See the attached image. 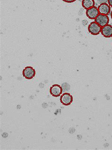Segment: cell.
<instances>
[{"label":"cell","instance_id":"cell-13","mask_svg":"<svg viewBox=\"0 0 112 150\" xmlns=\"http://www.w3.org/2000/svg\"><path fill=\"white\" fill-rule=\"evenodd\" d=\"M110 15H111V18H112V11H111V13H110Z\"/></svg>","mask_w":112,"mask_h":150},{"label":"cell","instance_id":"cell-8","mask_svg":"<svg viewBox=\"0 0 112 150\" xmlns=\"http://www.w3.org/2000/svg\"><path fill=\"white\" fill-rule=\"evenodd\" d=\"M102 35L106 38H110L112 36V25H107L102 28Z\"/></svg>","mask_w":112,"mask_h":150},{"label":"cell","instance_id":"cell-5","mask_svg":"<svg viewBox=\"0 0 112 150\" xmlns=\"http://www.w3.org/2000/svg\"><path fill=\"white\" fill-rule=\"evenodd\" d=\"M62 88L59 84H54L50 87V94L54 97H59L62 94Z\"/></svg>","mask_w":112,"mask_h":150},{"label":"cell","instance_id":"cell-14","mask_svg":"<svg viewBox=\"0 0 112 150\" xmlns=\"http://www.w3.org/2000/svg\"></svg>","mask_w":112,"mask_h":150},{"label":"cell","instance_id":"cell-10","mask_svg":"<svg viewBox=\"0 0 112 150\" xmlns=\"http://www.w3.org/2000/svg\"><path fill=\"white\" fill-rule=\"evenodd\" d=\"M98 4H106L108 3V0H97Z\"/></svg>","mask_w":112,"mask_h":150},{"label":"cell","instance_id":"cell-12","mask_svg":"<svg viewBox=\"0 0 112 150\" xmlns=\"http://www.w3.org/2000/svg\"><path fill=\"white\" fill-rule=\"evenodd\" d=\"M108 3L110 7L112 8V0H108Z\"/></svg>","mask_w":112,"mask_h":150},{"label":"cell","instance_id":"cell-3","mask_svg":"<svg viewBox=\"0 0 112 150\" xmlns=\"http://www.w3.org/2000/svg\"><path fill=\"white\" fill-rule=\"evenodd\" d=\"M95 21L102 28L109 24V18L107 15L99 14L97 18H95Z\"/></svg>","mask_w":112,"mask_h":150},{"label":"cell","instance_id":"cell-4","mask_svg":"<svg viewBox=\"0 0 112 150\" xmlns=\"http://www.w3.org/2000/svg\"><path fill=\"white\" fill-rule=\"evenodd\" d=\"M73 98L70 93H63L60 97V102L65 106L70 105L73 103Z\"/></svg>","mask_w":112,"mask_h":150},{"label":"cell","instance_id":"cell-1","mask_svg":"<svg viewBox=\"0 0 112 150\" xmlns=\"http://www.w3.org/2000/svg\"><path fill=\"white\" fill-rule=\"evenodd\" d=\"M102 28L95 21L92 22L88 26V32L93 35H99L101 32Z\"/></svg>","mask_w":112,"mask_h":150},{"label":"cell","instance_id":"cell-2","mask_svg":"<svg viewBox=\"0 0 112 150\" xmlns=\"http://www.w3.org/2000/svg\"><path fill=\"white\" fill-rule=\"evenodd\" d=\"M23 76L27 80L33 79L36 75V71L33 67H27L23 69Z\"/></svg>","mask_w":112,"mask_h":150},{"label":"cell","instance_id":"cell-11","mask_svg":"<svg viewBox=\"0 0 112 150\" xmlns=\"http://www.w3.org/2000/svg\"><path fill=\"white\" fill-rule=\"evenodd\" d=\"M62 1H63L65 2V3H72L76 1V0H62Z\"/></svg>","mask_w":112,"mask_h":150},{"label":"cell","instance_id":"cell-6","mask_svg":"<svg viewBox=\"0 0 112 150\" xmlns=\"http://www.w3.org/2000/svg\"><path fill=\"white\" fill-rule=\"evenodd\" d=\"M86 15L88 18L90 19H95L98 15L99 14V11L98 8L95 6L88 8L86 11Z\"/></svg>","mask_w":112,"mask_h":150},{"label":"cell","instance_id":"cell-7","mask_svg":"<svg viewBox=\"0 0 112 150\" xmlns=\"http://www.w3.org/2000/svg\"><path fill=\"white\" fill-rule=\"evenodd\" d=\"M111 8L108 4L106 3L101 4L98 6V8L99 11V14L108 16L111 13Z\"/></svg>","mask_w":112,"mask_h":150},{"label":"cell","instance_id":"cell-9","mask_svg":"<svg viewBox=\"0 0 112 150\" xmlns=\"http://www.w3.org/2000/svg\"><path fill=\"white\" fill-rule=\"evenodd\" d=\"M95 4L94 0H82V7L86 10L95 6Z\"/></svg>","mask_w":112,"mask_h":150}]
</instances>
